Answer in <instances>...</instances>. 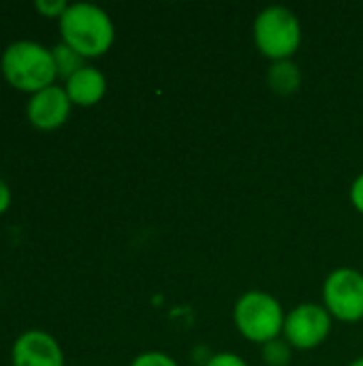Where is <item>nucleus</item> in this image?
Wrapping results in <instances>:
<instances>
[{
    "instance_id": "1",
    "label": "nucleus",
    "mask_w": 363,
    "mask_h": 366,
    "mask_svg": "<svg viewBox=\"0 0 363 366\" xmlns=\"http://www.w3.org/2000/svg\"><path fill=\"white\" fill-rule=\"evenodd\" d=\"M62 43L75 49L81 58L105 56L116 41V26L109 13L90 2L68 4L58 19Z\"/></svg>"
},
{
    "instance_id": "2",
    "label": "nucleus",
    "mask_w": 363,
    "mask_h": 366,
    "mask_svg": "<svg viewBox=\"0 0 363 366\" xmlns=\"http://www.w3.org/2000/svg\"><path fill=\"white\" fill-rule=\"evenodd\" d=\"M0 71L11 88L28 94L45 90L58 79L51 49L36 41L11 43L0 56Z\"/></svg>"
},
{
    "instance_id": "3",
    "label": "nucleus",
    "mask_w": 363,
    "mask_h": 366,
    "mask_svg": "<svg viewBox=\"0 0 363 366\" xmlns=\"http://www.w3.org/2000/svg\"><path fill=\"white\" fill-rule=\"evenodd\" d=\"M285 309L272 296L263 290H250L242 294L233 307V324L237 332L257 345H265L274 339L282 337L285 328Z\"/></svg>"
},
{
    "instance_id": "4",
    "label": "nucleus",
    "mask_w": 363,
    "mask_h": 366,
    "mask_svg": "<svg viewBox=\"0 0 363 366\" xmlns=\"http://www.w3.org/2000/svg\"><path fill=\"white\" fill-rule=\"evenodd\" d=\"M252 39L261 56L272 62L291 60L302 45V24L295 11L272 4L259 11L252 24Z\"/></svg>"
},
{
    "instance_id": "5",
    "label": "nucleus",
    "mask_w": 363,
    "mask_h": 366,
    "mask_svg": "<svg viewBox=\"0 0 363 366\" xmlns=\"http://www.w3.org/2000/svg\"><path fill=\"white\" fill-rule=\"evenodd\" d=\"M323 307L334 320L357 324L363 320V274L357 268H336L323 283Z\"/></svg>"
},
{
    "instance_id": "6",
    "label": "nucleus",
    "mask_w": 363,
    "mask_h": 366,
    "mask_svg": "<svg viewBox=\"0 0 363 366\" xmlns=\"http://www.w3.org/2000/svg\"><path fill=\"white\" fill-rule=\"evenodd\" d=\"M334 328V317L323 305L304 302L297 305L285 317L282 339L297 352H310L321 347Z\"/></svg>"
},
{
    "instance_id": "7",
    "label": "nucleus",
    "mask_w": 363,
    "mask_h": 366,
    "mask_svg": "<svg viewBox=\"0 0 363 366\" xmlns=\"http://www.w3.org/2000/svg\"><path fill=\"white\" fill-rule=\"evenodd\" d=\"M71 107H73V103L64 90V86L53 84L45 90L30 94L28 105H26V116L34 129L56 131L68 120Z\"/></svg>"
},
{
    "instance_id": "8",
    "label": "nucleus",
    "mask_w": 363,
    "mask_h": 366,
    "mask_svg": "<svg viewBox=\"0 0 363 366\" xmlns=\"http://www.w3.org/2000/svg\"><path fill=\"white\" fill-rule=\"evenodd\" d=\"M11 365L64 366V352L51 335L43 330H28L15 339L11 347Z\"/></svg>"
},
{
    "instance_id": "9",
    "label": "nucleus",
    "mask_w": 363,
    "mask_h": 366,
    "mask_svg": "<svg viewBox=\"0 0 363 366\" xmlns=\"http://www.w3.org/2000/svg\"><path fill=\"white\" fill-rule=\"evenodd\" d=\"M64 90H66L73 105L92 107V105L101 103V99L105 97L107 79H105L103 71H98L96 66L86 64L83 69H79L75 75H71L64 81Z\"/></svg>"
},
{
    "instance_id": "10",
    "label": "nucleus",
    "mask_w": 363,
    "mask_h": 366,
    "mask_svg": "<svg viewBox=\"0 0 363 366\" xmlns=\"http://www.w3.org/2000/svg\"><path fill=\"white\" fill-rule=\"evenodd\" d=\"M267 86L276 94H293L302 86V71L293 60H280L272 62L267 69Z\"/></svg>"
},
{
    "instance_id": "11",
    "label": "nucleus",
    "mask_w": 363,
    "mask_h": 366,
    "mask_svg": "<svg viewBox=\"0 0 363 366\" xmlns=\"http://www.w3.org/2000/svg\"><path fill=\"white\" fill-rule=\"evenodd\" d=\"M51 54H53V62H56V71H58V77H62L64 81L75 75L79 69L86 66V58H81L75 49H71L68 45H64L62 41L51 47Z\"/></svg>"
},
{
    "instance_id": "12",
    "label": "nucleus",
    "mask_w": 363,
    "mask_h": 366,
    "mask_svg": "<svg viewBox=\"0 0 363 366\" xmlns=\"http://www.w3.org/2000/svg\"><path fill=\"white\" fill-rule=\"evenodd\" d=\"M261 358L267 366H289L293 358V347L280 337L261 345Z\"/></svg>"
},
{
    "instance_id": "13",
    "label": "nucleus",
    "mask_w": 363,
    "mask_h": 366,
    "mask_svg": "<svg viewBox=\"0 0 363 366\" xmlns=\"http://www.w3.org/2000/svg\"><path fill=\"white\" fill-rule=\"evenodd\" d=\"M131 366H180L169 354L165 352H143L139 354Z\"/></svg>"
},
{
    "instance_id": "14",
    "label": "nucleus",
    "mask_w": 363,
    "mask_h": 366,
    "mask_svg": "<svg viewBox=\"0 0 363 366\" xmlns=\"http://www.w3.org/2000/svg\"><path fill=\"white\" fill-rule=\"evenodd\" d=\"M34 9L43 17H56V19H60L64 15V11L68 9V2L66 0H36L34 2Z\"/></svg>"
},
{
    "instance_id": "15",
    "label": "nucleus",
    "mask_w": 363,
    "mask_h": 366,
    "mask_svg": "<svg viewBox=\"0 0 363 366\" xmlns=\"http://www.w3.org/2000/svg\"><path fill=\"white\" fill-rule=\"evenodd\" d=\"M205 366H250L242 356L233 354V352H220L214 354L205 360Z\"/></svg>"
},
{
    "instance_id": "16",
    "label": "nucleus",
    "mask_w": 363,
    "mask_h": 366,
    "mask_svg": "<svg viewBox=\"0 0 363 366\" xmlns=\"http://www.w3.org/2000/svg\"><path fill=\"white\" fill-rule=\"evenodd\" d=\"M351 204L359 214H363V174H359L351 184Z\"/></svg>"
},
{
    "instance_id": "17",
    "label": "nucleus",
    "mask_w": 363,
    "mask_h": 366,
    "mask_svg": "<svg viewBox=\"0 0 363 366\" xmlns=\"http://www.w3.org/2000/svg\"><path fill=\"white\" fill-rule=\"evenodd\" d=\"M11 199H13V195H11V187L0 178V214H4V212L11 208Z\"/></svg>"
},
{
    "instance_id": "18",
    "label": "nucleus",
    "mask_w": 363,
    "mask_h": 366,
    "mask_svg": "<svg viewBox=\"0 0 363 366\" xmlns=\"http://www.w3.org/2000/svg\"><path fill=\"white\" fill-rule=\"evenodd\" d=\"M349 366H363V356L362 358H355V360H353Z\"/></svg>"
}]
</instances>
